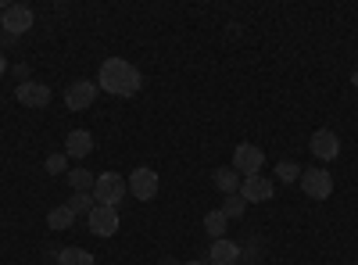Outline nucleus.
I'll return each mask as SVG.
<instances>
[{
	"mask_svg": "<svg viewBox=\"0 0 358 265\" xmlns=\"http://www.w3.org/2000/svg\"><path fill=\"white\" fill-rule=\"evenodd\" d=\"M140 72L136 65H129L126 57H108L101 65V76H97V90L104 94H115V97H133L140 90Z\"/></svg>",
	"mask_w": 358,
	"mask_h": 265,
	"instance_id": "f257e3e1",
	"label": "nucleus"
},
{
	"mask_svg": "<svg viewBox=\"0 0 358 265\" xmlns=\"http://www.w3.org/2000/svg\"><path fill=\"white\" fill-rule=\"evenodd\" d=\"M129 194V183L122 180L118 172H101L97 183H94V201L97 204H108V208H118V201Z\"/></svg>",
	"mask_w": 358,
	"mask_h": 265,
	"instance_id": "f03ea898",
	"label": "nucleus"
},
{
	"mask_svg": "<svg viewBox=\"0 0 358 265\" xmlns=\"http://www.w3.org/2000/svg\"><path fill=\"white\" fill-rule=\"evenodd\" d=\"M33 22H36V15H33V8H25V4H11V8H4V15H0V29L8 33V40L29 33Z\"/></svg>",
	"mask_w": 358,
	"mask_h": 265,
	"instance_id": "7ed1b4c3",
	"label": "nucleus"
},
{
	"mask_svg": "<svg viewBox=\"0 0 358 265\" xmlns=\"http://www.w3.org/2000/svg\"><path fill=\"white\" fill-rule=\"evenodd\" d=\"M126 183H129V194H133L136 201H155V197H158V172L147 169V165L133 169Z\"/></svg>",
	"mask_w": 358,
	"mask_h": 265,
	"instance_id": "20e7f679",
	"label": "nucleus"
},
{
	"mask_svg": "<svg viewBox=\"0 0 358 265\" xmlns=\"http://www.w3.org/2000/svg\"><path fill=\"white\" fill-rule=\"evenodd\" d=\"M262 165H265V155H262V147H255V143H236V151H233V169L244 176H258L262 172Z\"/></svg>",
	"mask_w": 358,
	"mask_h": 265,
	"instance_id": "39448f33",
	"label": "nucleus"
},
{
	"mask_svg": "<svg viewBox=\"0 0 358 265\" xmlns=\"http://www.w3.org/2000/svg\"><path fill=\"white\" fill-rule=\"evenodd\" d=\"M301 190L312 197V201H326L334 194V176L326 169H305L301 172Z\"/></svg>",
	"mask_w": 358,
	"mask_h": 265,
	"instance_id": "423d86ee",
	"label": "nucleus"
},
{
	"mask_svg": "<svg viewBox=\"0 0 358 265\" xmlns=\"http://www.w3.org/2000/svg\"><path fill=\"white\" fill-rule=\"evenodd\" d=\"M15 97H18V104H25V108H47V104H50V86L40 83V79H25V83L15 86Z\"/></svg>",
	"mask_w": 358,
	"mask_h": 265,
	"instance_id": "0eeeda50",
	"label": "nucleus"
},
{
	"mask_svg": "<svg viewBox=\"0 0 358 265\" xmlns=\"http://www.w3.org/2000/svg\"><path fill=\"white\" fill-rule=\"evenodd\" d=\"M94 101H97V86L90 83V79H76L69 90H65V108L69 111H86Z\"/></svg>",
	"mask_w": 358,
	"mask_h": 265,
	"instance_id": "6e6552de",
	"label": "nucleus"
},
{
	"mask_svg": "<svg viewBox=\"0 0 358 265\" xmlns=\"http://www.w3.org/2000/svg\"><path fill=\"white\" fill-rule=\"evenodd\" d=\"M308 147H312V155H315L319 162H334V158L341 155V136H337L334 129H315L312 140H308Z\"/></svg>",
	"mask_w": 358,
	"mask_h": 265,
	"instance_id": "1a4fd4ad",
	"label": "nucleus"
},
{
	"mask_svg": "<svg viewBox=\"0 0 358 265\" xmlns=\"http://www.w3.org/2000/svg\"><path fill=\"white\" fill-rule=\"evenodd\" d=\"M90 222V233H97V237H111L118 229V208H108V204H94V212L86 215Z\"/></svg>",
	"mask_w": 358,
	"mask_h": 265,
	"instance_id": "9d476101",
	"label": "nucleus"
},
{
	"mask_svg": "<svg viewBox=\"0 0 358 265\" xmlns=\"http://www.w3.org/2000/svg\"><path fill=\"white\" fill-rule=\"evenodd\" d=\"M273 180H265V176L258 172V176H248V180H241V197L244 201H273Z\"/></svg>",
	"mask_w": 358,
	"mask_h": 265,
	"instance_id": "9b49d317",
	"label": "nucleus"
},
{
	"mask_svg": "<svg viewBox=\"0 0 358 265\" xmlns=\"http://www.w3.org/2000/svg\"><path fill=\"white\" fill-rule=\"evenodd\" d=\"M241 262V244L236 241H215L212 251H208V265H236Z\"/></svg>",
	"mask_w": 358,
	"mask_h": 265,
	"instance_id": "f8f14e48",
	"label": "nucleus"
},
{
	"mask_svg": "<svg viewBox=\"0 0 358 265\" xmlns=\"http://www.w3.org/2000/svg\"><path fill=\"white\" fill-rule=\"evenodd\" d=\"M90 151H94V133L72 129V133L65 136V155H69V158H86Z\"/></svg>",
	"mask_w": 358,
	"mask_h": 265,
	"instance_id": "ddd939ff",
	"label": "nucleus"
},
{
	"mask_svg": "<svg viewBox=\"0 0 358 265\" xmlns=\"http://www.w3.org/2000/svg\"><path fill=\"white\" fill-rule=\"evenodd\" d=\"M212 183H215L226 197H229V194H241V172L222 165V169H215V172H212Z\"/></svg>",
	"mask_w": 358,
	"mask_h": 265,
	"instance_id": "4468645a",
	"label": "nucleus"
},
{
	"mask_svg": "<svg viewBox=\"0 0 358 265\" xmlns=\"http://www.w3.org/2000/svg\"><path fill=\"white\" fill-rule=\"evenodd\" d=\"M57 265H97V258L83 248H65L57 251Z\"/></svg>",
	"mask_w": 358,
	"mask_h": 265,
	"instance_id": "2eb2a0df",
	"label": "nucleus"
},
{
	"mask_svg": "<svg viewBox=\"0 0 358 265\" xmlns=\"http://www.w3.org/2000/svg\"><path fill=\"white\" fill-rule=\"evenodd\" d=\"M72 222H76V212L69 208V204H62V208H50V215H47V226H50V229H72Z\"/></svg>",
	"mask_w": 358,
	"mask_h": 265,
	"instance_id": "dca6fc26",
	"label": "nucleus"
},
{
	"mask_svg": "<svg viewBox=\"0 0 358 265\" xmlns=\"http://www.w3.org/2000/svg\"><path fill=\"white\" fill-rule=\"evenodd\" d=\"M69 183H72V194H76V190H94L97 176L90 172V169H69Z\"/></svg>",
	"mask_w": 358,
	"mask_h": 265,
	"instance_id": "f3484780",
	"label": "nucleus"
},
{
	"mask_svg": "<svg viewBox=\"0 0 358 265\" xmlns=\"http://www.w3.org/2000/svg\"><path fill=\"white\" fill-rule=\"evenodd\" d=\"M226 222H229V219H226V215H222L219 208H215V212H208V215H204V229H208V237L222 241V233H226Z\"/></svg>",
	"mask_w": 358,
	"mask_h": 265,
	"instance_id": "a211bd4d",
	"label": "nucleus"
},
{
	"mask_svg": "<svg viewBox=\"0 0 358 265\" xmlns=\"http://www.w3.org/2000/svg\"><path fill=\"white\" fill-rule=\"evenodd\" d=\"M244 208H248V201H244L241 194H229V197L222 201V208H219V212H222L226 219H241V215H244Z\"/></svg>",
	"mask_w": 358,
	"mask_h": 265,
	"instance_id": "6ab92c4d",
	"label": "nucleus"
},
{
	"mask_svg": "<svg viewBox=\"0 0 358 265\" xmlns=\"http://www.w3.org/2000/svg\"><path fill=\"white\" fill-rule=\"evenodd\" d=\"M69 208H72L76 215H79V212L90 215V212H94V194H90V190H76V194L69 197Z\"/></svg>",
	"mask_w": 358,
	"mask_h": 265,
	"instance_id": "aec40b11",
	"label": "nucleus"
},
{
	"mask_svg": "<svg viewBox=\"0 0 358 265\" xmlns=\"http://www.w3.org/2000/svg\"><path fill=\"white\" fill-rule=\"evenodd\" d=\"M301 172H305V169L297 165V162H280V165H276V180H280V183H294V180H301Z\"/></svg>",
	"mask_w": 358,
	"mask_h": 265,
	"instance_id": "412c9836",
	"label": "nucleus"
},
{
	"mask_svg": "<svg viewBox=\"0 0 358 265\" xmlns=\"http://www.w3.org/2000/svg\"><path fill=\"white\" fill-rule=\"evenodd\" d=\"M43 169H47V172H50V176H62V172H65V176H69V155H65V151H62V155H50V158H47V165H43Z\"/></svg>",
	"mask_w": 358,
	"mask_h": 265,
	"instance_id": "4be33fe9",
	"label": "nucleus"
},
{
	"mask_svg": "<svg viewBox=\"0 0 358 265\" xmlns=\"http://www.w3.org/2000/svg\"><path fill=\"white\" fill-rule=\"evenodd\" d=\"M8 72V57H4V50H0V76Z\"/></svg>",
	"mask_w": 358,
	"mask_h": 265,
	"instance_id": "5701e85b",
	"label": "nucleus"
},
{
	"mask_svg": "<svg viewBox=\"0 0 358 265\" xmlns=\"http://www.w3.org/2000/svg\"><path fill=\"white\" fill-rule=\"evenodd\" d=\"M351 83H355V86H358V69H355V72H351Z\"/></svg>",
	"mask_w": 358,
	"mask_h": 265,
	"instance_id": "b1692460",
	"label": "nucleus"
},
{
	"mask_svg": "<svg viewBox=\"0 0 358 265\" xmlns=\"http://www.w3.org/2000/svg\"><path fill=\"white\" fill-rule=\"evenodd\" d=\"M187 265H208V262H187Z\"/></svg>",
	"mask_w": 358,
	"mask_h": 265,
	"instance_id": "393cba45",
	"label": "nucleus"
},
{
	"mask_svg": "<svg viewBox=\"0 0 358 265\" xmlns=\"http://www.w3.org/2000/svg\"><path fill=\"white\" fill-rule=\"evenodd\" d=\"M162 265H172V262H162Z\"/></svg>",
	"mask_w": 358,
	"mask_h": 265,
	"instance_id": "a878e982",
	"label": "nucleus"
},
{
	"mask_svg": "<svg viewBox=\"0 0 358 265\" xmlns=\"http://www.w3.org/2000/svg\"><path fill=\"white\" fill-rule=\"evenodd\" d=\"M0 15H4V8H0Z\"/></svg>",
	"mask_w": 358,
	"mask_h": 265,
	"instance_id": "bb28decb",
	"label": "nucleus"
}]
</instances>
